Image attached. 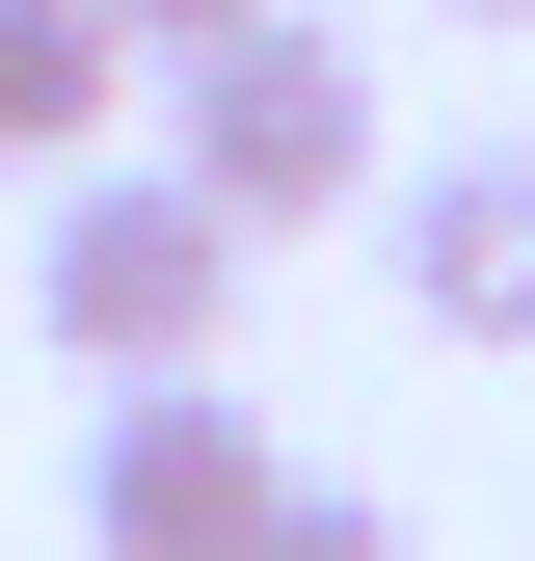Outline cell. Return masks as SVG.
Instances as JSON below:
<instances>
[{
	"mask_svg": "<svg viewBox=\"0 0 535 561\" xmlns=\"http://www.w3.org/2000/svg\"><path fill=\"white\" fill-rule=\"evenodd\" d=\"M161 161L215 187L241 241H295V215H375V54L321 27V0H241L215 54H161Z\"/></svg>",
	"mask_w": 535,
	"mask_h": 561,
	"instance_id": "1",
	"label": "cell"
},
{
	"mask_svg": "<svg viewBox=\"0 0 535 561\" xmlns=\"http://www.w3.org/2000/svg\"><path fill=\"white\" fill-rule=\"evenodd\" d=\"M241 215L187 161H54V215H27V321L81 347V375H215V321H241Z\"/></svg>",
	"mask_w": 535,
	"mask_h": 561,
	"instance_id": "2",
	"label": "cell"
},
{
	"mask_svg": "<svg viewBox=\"0 0 535 561\" xmlns=\"http://www.w3.org/2000/svg\"><path fill=\"white\" fill-rule=\"evenodd\" d=\"M268 401H215V375H107V428H81V535L107 561H241L268 535Z\"/></svg>",
	"mask_w": 535,
	"mask_h": 561,
	"instance_id": "3",
	"label": "cell"
},
{
	"mask_svg": "<svg viewBox=\"0 0 535 561\" xmlns=\"http://www.w3.org/2000/svg\"><path fill=\"white\" fill-rule=\"evenodd\" d=\"M375 267H401V321H455V347H535V134L375 161Z\"/></svg>",
	"mask_w": 535,
	"mask_h": 561,
	"instance_id": "4",
	"label": "cell"
},
{
	"mask_svg": "<svg viewBox=\"0 0 535 561\" xmlns=\"http://www.w3.org/2000/svg\"><path fill=\"white\" fill-rule=\"evenodd\" d=\"M107 107H134V27H107V0H0V161H107Z\"/></svg>",
	"mask_w": 535,
	"mask_h": 561,
	"instance_id": "5",
	"label": "cell"
},
{
	"mask_svg": "<svg viewBox=\"0 0 535 561\" xmlns=\"http://www.w3.org/2000/svg\"><path fill=\"white\" fill-rule=\"evenodd\" d=\"M241 561H429V535H401L375 481H268V535H241Z\"/></svg>",
	"mask_w": 535,
	"mask_h": 561,
	"instance_id": "6",
	"label": "cell"
},
{
	"mask_svg": "<svg viewBox=\"0 0 535 561\" xmlns=\"http://www.w3.org/2000/svg\"><path fill=\"white\" fill-rule=\"evenodd\" d=\"M107 27H134V54H215V27H241V0H107Z\"/></svg>",
	"mask_w": 535,
	"mask_h": 561,
	"instance_id": "7",
	"label": "cell"
},
{
	"mask_svg": "<svg viewBox=\"0 0 535 561\" xmlns=\"http://www.w3.org/2000/svg\"><path fill=\"white\" fill-rule=\"evenodd\" d=\"M455 27H535V0H455Z\"/></svg>",
	"mask_w": 535,
	"mask_h": 561,
	"instance_id": "8",
	"label": "cell"
}]
</instances>
